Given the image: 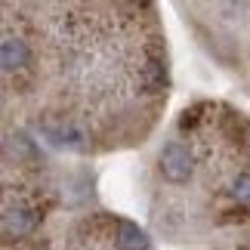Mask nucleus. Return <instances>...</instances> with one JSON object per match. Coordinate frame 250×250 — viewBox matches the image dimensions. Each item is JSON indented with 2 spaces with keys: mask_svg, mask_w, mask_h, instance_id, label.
<instances>
[{
  "mask_svg": "<svg viewBox=\"0 0 250 250\" xmlns=\"http://www.w3.org/2000/svg\"><path fill=\"white\" fill-rule=\"evenodd\" d=\"M161 176L173 186H182V182L191 179V173H195V161H191V151L186 146H179V142H170V146L161 151Z\"/></svg>",
  "mask_w": 250,
  "mask_h": 250,
  "instance_id": "obj_1",
  "label": "nucleus"
},
{
  "mask_svg": "<svg viewBox=\"0 0 250 250\" xmlns=\"http://www.w3.org/2000/svg\"><path fill=\"white\" fill-rule=\"evenodd\" d=\"M34 226H37V213L31 207L9 204L3 210V235L6 238H22L28 232H34Z\"/></svg>",
  "mask_w": 250,
  "mask_h": 250,
  "instance_id": "obj_2",
  "label": "nucleus"
},
{
  "mask_svg": "<svg viewBox=\"0 0 250 250\" xmlns=\"http://www.w3.org/2000/svg\"><path fill=\"white\" fill-rule=\"evenodd\" d=\"M46 139L59 148H71V151H83L86 148V136L74 127V124H59V127H43Z\"/></svg>",
  "mask_w": 250,
  "mask_h": 250,
  "instance_id": "obj_3",
  "label": "nucleus"
},
{
  "mask_svg": "<svg viewBox=\"0 0 250 250\" xmlns=\"http://www.w3.org/2000/svg\"><path fill=\"white\" fill-rule=\"evenodd\" d=\"M0 65H3V71H19L28 65V46L25 41H19V37H3V43H0Z\"/></svg>",
  "mask_w": 250,
  "mask_h": 250,
  "instance_id": "obj_4",
  "label": "nucleus"
},
{
  "mask_svg": "<svg viewBox=\"0 0 250 250\" xmlns=\"http://www.w3.org/2000/svg\"><path fill=\"white\" fill-rule=\"evenodd\" d=\"M114 241H118V250H148V235L142 232L136 223H118V235H114Z\"/></svg>",
  "mask_w": 250,
  "mask_h": 250,
  "instance_id": "obj_5",
  "label": "nucleus"
},
{
  "mask_svg": "<svg viewBox=\"0 0 250 250\" xmlns=\"http://www.w3.org/2000/svg\"><path fill=\"white\" fill-rule=\"evenodd\" d=\"M142 81H146L148 90H161V86L167 83V68L161 62H148L146 68H142Z\"/></svg>",
  "mask_w": 250,
  "mask_h": 250,
  "instance_id": "obj_6",
  "label": "nucleus"
},
{
  "mask_svg": "<svg viewBox=\"0 0 250 250\" xmlns=\"http://www.w3.org/2000/svg\"><path fill=\"white\" fill-rule=\"evenodd\" d=\"M232 195L241 201V204H250V173H238V179L232 186Z\"/></svg>",
  "mask_w": 250,
  "mask_h": 250,
  "instance_id": "obj_7",
  "label": "nucleus"
}]
</instances>
